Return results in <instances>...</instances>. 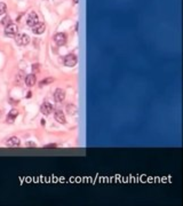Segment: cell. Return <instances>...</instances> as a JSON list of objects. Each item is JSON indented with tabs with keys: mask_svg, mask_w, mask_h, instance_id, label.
Listing matches in <instances>:
<instances>
[{
	"mask_svg": "<svg viewBox=\"0 0 183 206\" xmlns=\"http://www.w3.org/2000/svg\"><path fill=\"white\" fill-rule=\"evenodd\" d=\"M36 83H37V78H36L34 74H28V76L25 77V85L28 86V87H32V86H34L36 85Z\"/></svg>",
	"mask_w": 183,
	"mask_h": 206,
	"instance_id": "cell-12",
	"label": "cell"
},
{
	"mask_svg": "<svg viewBox=\"0 0 183 206\" xmlns=\"http://www.w3.org/2000/svg\"><path fill=\"white\" fill-rule=\"evenodd\" d=\"M67 40H68V36L64 32H58L54 36V41L57 46H63L67 44Z\"/></svg>",
	"mask_w": 183,
	"mask_h": 206,
	"instance_id": "cell-2",
	"label": "cell"
},
{
	"mask_svg": "<svg viewBox=\"0 0 183 206\" xmlns=\"http://www.w3.org/2000/svg\"><path fill=\"white\" fill-rule=\"evenodd\" d=\"M18 32V27L14 23H11L8 24L5 28V34L8 36V37H11V36H15V34Z\"/></svg>",
	"mask_w": 183,
	"mask_h": 206,
	"instance_id": "cell-5",
	"label": "cell"
},
{
	"mask_svg": "<svg viewBox=\"0 0 183 206\" xmlns=\"http://www.w3.org/2000/svg\"><path fill=\"white\" fill-rule=\"evenodd\" d=\"M73 2L74 4H78V2H79V0H73Z\"/></svg>",
	"mask_w": 183,
	"mask_h": 206,
	"instance_id": "cell-21",
	"label": "cell"
},
{
	"mask_svg": "<svg viewBox=\"0 0 183 206\" xmlns=\"http://www.w3.org/2000/svg\"><path fill=\"white\" fill-rule=\"evenodd\" d=\"M32 71H33V73H39L40 69H39V64L38 63H36L32 65Z\"/></svg>",
	"mask_w": 183,
	"mask_h": 206,
	"instance_id": "cell-17",
	"label": "cell"
},
{
	"mask_svg": "<svg viewBox=\"0 0 183 206\" xmlns=\"http://www.w3.org/2000/svg\"><path fill=\"white\" fill-rule=\"evenodd\" d=\"M11 18L9 16H5L2 20H1V24L5 25V27H7V25L11 24Z\"/></svg>",
	"mask_w": 183,
	"mask_h": 206,
	"instance_id": "cell-15",
	"label": "cell"
},
{
	"mask_svg": "<svg viewBox=\"0 0 183 206\" xmlns=\"http://www.w3.org/2000/svg\"><path fill=\"white\" fill-rule=\"evenodd\" d=\"M25 145H26V147H28V145H32V147H36V144H34V143H32V142H26V143H25Z\"/></svg>",
	"mask_w": 183,
	"mask_h": 206,
	"instance_id": "cell-19",
	"label": "cell"
},
{
	"mask_svg": "<svg viewBox=\"0 0 183 206\" xmlns=\"http://www.w3.org/2000/svg\"><path fill=\"white\" fill-rule=\"evenodd\" d=\"M54 98H55L56 102H62V101H64V98H65V92L63 91L62 88H57L56 91H55V94H54Z\"/></svg>",
	"mask_w": 183,
	"mask_h": 206,
	"instance_id": "cell-10",
	"label": "cell"
},
{
	"mask_svg": "<svg viewBox=\"0 0 183 206\" xmlns=\"http://www.w3.org/2000/svg\"><path fill=\"white\" fill-rule=\"evenodd\" d=\"M45 29H46V25L44 23L38 22L36 25L32 27V32H33L34 34H41L45 32Z\"/></svg>",
	"mask_w": 183,
	"mask_h": 206,
	"instance_id": "cell-9",
	"label": "cell"
},
{
	"mask_svg": "<svg viewBox=\"0 0 183 206\" xmlns=\"http://www.w3.org/2000/svg\"><path fill=\"white\" fill-rule=\"evenodd\" d=\"M38 22H39V16H38V14L34 13V11H31V13L28 15V17H26V24H28L29 27L32 28V27L36 25Z\"/></svg>",
	"mask_w": 183,
	"mask_h": 206,
	"instance_id": "cell-4",
	"label": "cell"
},
{
	"mask_svg": "<svg viewBox=\"0 0 183 206\" xmlns=\"http://www.w3.org/2000/svg\"><path fill=\"white\" fill-rule=\"evenodd\" d=\"M15 41H16V44L18 46H26L29 42H30V37L25 33L16 34V37H15Z\"/></svg>",
	"mask_w": 183,
	"mask_h": 206,
	"instance_id": "cell-3",
	"label": "cell"
},
{
	"mask_svg": "<svg viewBox=\"0 0 183 206\" xmlns=\"http://www.w3.org/2000/svg\"><path fill=\"white\" fill-rule=\"evenodd\" d=\"M26 97H31V93H28V94H26Z\"/></svg>",
	"mask_w": 183,
	"mask_h": 206,
	"instance_id": "cell-20",
	"label": "cell"
},
{
	"mask_svg": "<svg viewBox=\"0 0 183 206\" xmlns=\"http://www.w3.org/2000/svg\"><path fill=\"white\" fill-rule=\"evenodd\" d=\"M20 144H21V141H20V139H18V137H16V136L9 137V139L6 141V145L11 147V148H16V147H20Z\"/></svg>",
	"mask_w": 183,
	"mask_h": 206,
	"instance_id": "cell-8",
	"label": "cell"
},
{
	"mask_svg": "<svg viewBox=\"0 0 183 206\" xmlns=\"http://www.w3.org/2000/svg\"><path fill=\"white\" fill-rule=\"evenodd\" d=\"M7 11V6H6L5 2H0V16L4 15Z\"/></svg>",
	"mask_w": 183,
	"mask_h": 206,
	"instance_id": "cell-16",
	"label": "cell"
},
{
	"mask_svg": "<svg viewBox=\"0 0 183 206\" xmlns=\"http://www.w3.org/2000/svg\"><path fill=\"white\" fill-rule=\"evenodd\" d=\"M67 112L72 116V114H74L77 112V108L74 107L73 104H69V105H67Z\"/></svg>",
	"mask_w": 183,
	"mask_h": 206,
	"instance_id": "cell-14",
	"label": "cell"
},
{
	"mask_svg": "<svg viewBox=\"0 0 183 206\" xmlns=\"http://www.w3.org/2000/svg\"><path fill=\"white\" fill-rule=\"evenodd\" d=\"M17 116H18V110H16V109H13V110H11V111H9V114H7V119H6V121H7L8 124H13Z\"/></svg>",
	"mask_w": 183,
	"mask_h": 206,
	"instance_id": "cell-11",
	"label": "cell"
},
{
	"mask_svg": "<svg viewBox=\"0 0 183 206\" xmlns=\"http://www.w3.org/2000/svg\"><path fill=\"white\" fill-rule=\"evenodd\" d=\"M56 147H57V144H56V143H51V144H46V145H45V148H47V149L56 148Z\"/></svg>",
	"mask_w": 183,
	"mask_h": 206,
	"instance_id": "cell-18",
	"label": "cell"
},
{
	"mask_svg": "<svg viewBox=\"0 0 183 206\" xmlns=\"http://www.w3.org/2000/svg\"><path fill=\"white\" fill-rule=\"evenodd\" d=\"M77 62H78V58H77V56H76L74 54H72V53L68 54L67 56L63 58V63H64V65H65V67H69V68L74 67V65L77 64Z\"/></svg>",
	"mask_w": 183,
	"mask_h": 206,
	"instance_id": "cell-1",
	"label": "cell"
},
{
	"mask_svg": "<svg viewBox=\"0 0 183 206\" xmlns=\"http://www.w3.org/2000/svg\"><path fill=\"white\" fill-rule=\"evenodd\" d=\"M1 116H2V112H1V110H0V118H1Z\"/></svg>",
	"mask_w": 183,
	"mask_h": 206,
	"instance_id": "cell-22",
	"label": "cell"
},
{
	"mask_svg": "<svg viewBox=\"0 0 183 206\" xmlns=\"http://www.w3.org/2000/svg\"><path fill=\"white\" fill-rule=\"evenodd\" d=\"M53 81H54V78H53V77H48V78H46V79L41 80L39 86L40 87H42V86H45V85H49V84H51Z\"/></svg>",
	"mask_w": 183,
	"mask_h": 206,
	"instance_id": "cell-13",
	"label": "cell"
},
{
	"mask_svg": "<svg viewBox=\"0 0 183 206\" xmlns=\"http://www.w3.org/2000/svg\"><path fill=\"white\" fill-rule=\"evenodd\" d=\"M53 105H51L49 102H45L41 104V107H40V111H41V114H46V116H48V114H51L53 112Z\"/></svg>",
	"mask_w": 183,
	"mask_h": 206,
	"instance_id": "cell-6",
	"label": "cell"
},
{
	"mask_svg": "<svg viewBox=\"0 0 183 206\" xmlns=\"http://www.w3.org/2000/svg\"><path fill=\"white\" fill-rule=\"evenodd\" d=\"M54 118H55V120H56L57 123H60V124H65V123H67L64 112L61 111V110H55V112H54Z\"/></svg>",
	"mask_w": 183,
	"mask_h": 206,
	"instance_id": "cell-7",
	"label": "cell"
}]
</instances>
